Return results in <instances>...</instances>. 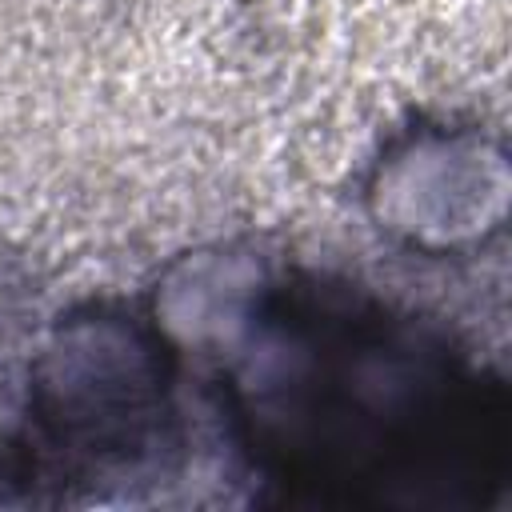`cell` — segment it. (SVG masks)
<instances>
[{
  "label": "cell",
  "mask_w": 512,
  "mask_h": 512,
  "mask_svg": "<svg viewBox=\"0 0 512 512\" xmlns=\"http://www.w3.org/2000/svg\"><path fill=\"white\" fill-rule=\"evenodd\" d=\"M216 396L240 464L276 504L476 512L508 480L504 380L340 276H260L236 308Z\"/></svg>",
  "instance_id": "1"
},
{
  "label": "cell",
  "mask_w": 512,
  "mask_h": 512,
  "mask_svg": "<svg viewBox=\"0 0 512 512\" xmlns=\"http://www.w3.org/2000/svg\"><path fill=\"white\" fill-rule=\"evenodd\" d=\"M180 352L148 316L92 304L56 324L28 380V416L0 436V500H92L164 472L180 444Z\"/></svg>",
  "instance_id": "2"
}]
</instances>
